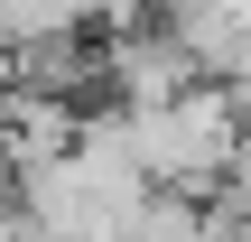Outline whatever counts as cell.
I'll list each match as a JSON object with an SVG mask.
<instances>
[{
	"label": "cell",
	"mask_w": 251,
	"mask_h": 242,
	"mask_svg": "<svg viewBox=\"0 0 251 242\" xmlns=\"http://www.w3.org/2000/svg\"><path fill=\"white\" fill-rule=\"evenodd\" d=\"M93 84H102V112H158V103H177L186 84H196V65H186V47L168 37V19L149 28V19H121V28H102V47H93Z\"/></svg>",
	"instance_id": "obj_1"
},
{
	"label": "cell",
	"mask_w": 251,
	"mask_h": 242,
	"mask_svg": "<svg viewBox=\"0 0 251 242\" xmlns=\"http://www.w3.org/2000/svg\"><path fill=\"white\" fill-rule=\"evenodd\" d=\"M205 224H214L205 196H149L140 224H130V242H205Z\"/></svg>",
	"instance_id": "obj_2"
}]
</instances>
